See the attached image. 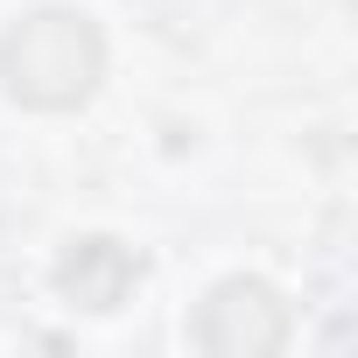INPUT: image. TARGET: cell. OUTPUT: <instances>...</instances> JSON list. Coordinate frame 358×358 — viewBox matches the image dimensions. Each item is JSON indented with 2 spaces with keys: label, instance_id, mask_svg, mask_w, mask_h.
<instances>
[{
  "label": "cell",
  "instance_id": "7a4b0ae2",
  "mask_svg": "<svg viewBox=\"0 0 358 358\" xmlns=\"http://www.w3.org/2000/svg\"><path fill=\"white\" fill-rule=\"evenodd\" d=\"M197 344L211 358H267V351L288 344V302L267 281L232 274L197 302Z\"/></svg>",
  "mask_w": 358,
  "mask_h": 358
},
{
  "label": "cell",
  "instance_id": "6da1fadb",
  "mask_svg": "<svg viewBox=\"0 0 358 358\" xmlns=\"http://www.w3.org/2000/svg\"><path fill=\"white\" fill-rule=\"evenodd\" d=\"M0 78L29 113H71L106 78V36L78 8H36L0 36Z\"/></svg>",
  "mask_w": 358,
  "mask_h": 358
},
{
  "label": "cell",
  "instance_id": "3957f363",
  "mask_svg": "<svg viewBox=\"0 0 358 358\" xmlns=\"http://www.w3.org/2000/svg\"><path fill=\"white\" fill-rule=\"evenodd\" d=\"M134 281H141V260L120 246V239H106V232H92V239H78L64 260H57V288L78 302V309H120L127 295H134Z\"/></svg>",
  "mask_w": 358,
  "mask_h": 358
}]
</instances>
